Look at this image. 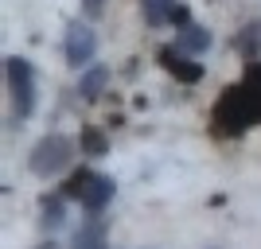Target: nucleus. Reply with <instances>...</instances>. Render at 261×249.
I'll list each match as a JSON object with an SVG mask.
<instances>
[{
    "label": "nucleus",
    "instance_id": "1",
    "mask_svg": "<svg viewBox=\"0 0 261 249\" xmlns=\"http://www.w3.org/2000/svg\"><path fill=\"white\" fill-rule=\"evenodd\" d=\"M257 117H261V101H257V94H253L250 82L222 90V98H218V105H215V125H218L222 136L246 132Z\"/></svg>",
    "mask_w": 261,
    "mask_h": 249
},
{
    "label": "nucleus",
    "instance_id": "2",
    "mask_svg": "<svg viewBox=\"0 0 261 249\" xmlns=\"http://www.w3.org/2000/svg\"><path fill=\"white\" fill-rule=\"evenodd\" d=\"M63 199H78V203L98 214L101 206L113 199V179L109 175H94V172H74L63 183Z\"/></svg>",
    "mask_w": 261,
    "mask_h": 249
},
{
    "label": "nucleus",
    "instance_id": "3",
    "mask_svg": "<svg viewBox=\"0 0 261 249\" xmlns=\"http://www.w3.org/2000/svg\"><path fill=\"white\" fill-rule=\"evenodd\" d=\"M4 74H8V94H12V105H16V117H28V113L35 109V74H32V63L12 54L8 63H4Z\"/></svg>",
    "mask_w": 261,
    "mask_h": 249
},
{
    "label": "nucleus",
    "instance_id": "4",
    "mask_svg": "<svg viewBox=\"0 0 261 249\" xmlns=\"http://www.w3.org/2000/svg\"><path fill=\"white\" fill-rule=\"evenodd\" d=\"M70 156H74V144L66 141V136H59V132H51V136H43V141L32 148V172L35 175H55V172H63L66 163H70Z\"/></svg>",
    "mask_w": 261,
    "mask_h": 249
},
{
    "label": "nucleus",
    "instance_id": "5",
    "mask_svg": "<svg viewBox=\"0 0 261 249\" xmlns=\"http://www.w3.org/2000/svg\"><path fill=\"white\" fill-rule=\"evenodd\" d=\"M94 51H98L94 32H90L86 23H70V27H66V63H70V66H82V63L94 59Z\"/></svg>",
    "mask_w": 261,
    "mask_h": 249
},
{
    "label": "nucleus",
    "instance_id": "6",
    "mask_svg": "<svg viewBox=\"0 0 261 249\" xmlns=\"http://www.w3.org/2000/svg\"><path fill=\"white\" fill-rule=\"evenodd\" d=\"M160 63H164L168 74H175L179 82H187V86L203 78V63H191V59H184V54L172 51V47H164V51H160Z\"/></svg>",
    "mask_w": 261,
    "mask_h": 249
},
{
    "label": "nucleus",
    "instance_id": "7",
    "mask_svg": "<svg viewBox=\"0 0 261 249\" xmlns=\"http://www.w3.org/2000/svg\"><path fill=\"white\" fill-rule=\"evenodd\" d=\"M175 43H179V51L199 54V51H207V47H211V32H207V27H199V23H184L179 35H175Z\"/></svg>",
    "mask_w": 261,
    "mask_h": 249
},
{
    "label": "nucleus",
    "instance_id": "8",
    "mask_svg": "<svg viewBox=\"0 0 261 249\" xmlns=\"http://www.w3.org/2000/svg\"><path fill=\"white\" fill-rule=\"evenodd\" d=\"M141 12H144V23H148V27H164V23L172 20L175 4L172 0H141Z\"/></svg>",
    "mask_w": 261,
    "mask_h": 249
},
{
    "label": "nucleus",
    "instance_id": "9",
    "mask_svg": "<svg viewBox=\"0 0 261 249\" xmlns=\"http://www.w3.org/2000/svg\"><path fill=\"white\" fill-rule=\"evenodd\" d=\"M106 82H109V70H106V66H94V70H90V74L82 78V86H78V94H82L86 101H94V98L101 94V86H106Z\"/></svg>",
    "mask_w": 261,
    "mask_h": 249
},
{
    "label": "nucleus",
    "instance_id": "10",
    "mask_svg": "<svg viewBox=\"0 0 261 249\" xmlns=\"http://www.w3.org/2000/svg\"><path fill=\"white\" fill-rule=\"evenodd\" d=\"M101 238H106L101 222H90V226H82L74 234V249H101Z\"/></svg>",
    "mask_w": 261,
    "mask_h": 249
},
{
    "label": "nucleus",
    "instance_id": "11",
    "mask_svg": "<svg viewBox=\"0 0 261 249\" xmlns=\"http://www.w3.org/2000/svg\"><path fill=\"white\" fill-rule=\"evenodd\" d=\"M43 226H63V199H43Z\"/></svg>",
    "mask_w": 261,
    "mask_h": 249
},
{
    "label": "nucleus",
    "instance_id": "12",
    "mask_svg": "<svg viewBox=\"0 0 261 249\" xmlns=\"http://www.w3.org/2000/svg\"><path fill=\"white\" fill-rule=\"evenodd\" d=\"M82 144H86L90 156H101V152H106V141H101V132H94V129L82 132Z\"/></svg>",
    "mask_w": 261,
    "mask_h": 249
},
{
    "label": "nucleus",
    "instance_id": "13",
    "mask_svg": "<svg viewBox=\"0 0 261 249\" xmlns=\"http://www.w3.org/2000/svg\"><path fill=\"white\" fill-rule=\"evenodd\" d=\"M172 20L179 23V27H184V23H187V8H184V4H175V12H172Z\"/></svg>",
    "mask_w": 261,
    "mask_h": 249
},
{
    "label": "nucleus",
    "instance_id": "14",
    "mask_svg": "<svg viewBox=\"0 0 261 249\" xmlns=\"http://www.w3.org/2000/svg\"><path fill=\"white\" fill-rule=\"evenodd\" d=\"M82 4H86L90 16H98V12H101V0H82Z\"/></svg>",
    "mask_w": 261,
    "mask_h": 249
},
{
    "label": "nucleus",
    "instance_id": "15",
    "mask_svg": "<svg viewBox=\"0 0 261 249\" xmlns=\"http://www.w3.org/2000/svg\"><path fill=\"white\" fill-rule=\"evenodd\" d=\"M39 249H55V245H51V241H47V245H39Z\"/></svg>",
    "mask_w": 261,
    "mask_h": 249
}]
</instances>
